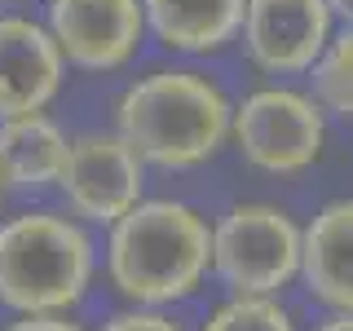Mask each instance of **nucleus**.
I'll list each match as a JSON object with an SVG mask.
<instances>
[{
  "mask_svg": "<svg viewBox=\"0 0 353 331\" xmlns=\"http://www.w3.org/2000/svg\"><path fill=\"white\" fill-rule=\"evenodd\" d=\"M309 71H314V102L353 119V27H345L336 40H327L323 58Z\"/></svg>",
  "mask_w": 353,
  "mask_h": 331,
  "instance_id": "ddd939ff",
  "label": "nucleus"
},
{
  "mask_svg": "<svg viewBox=\"0 0 353 331\" xmlns=\"http://www.w3.org/2000/svg\"><path fill=\"white\" fill-rule=\"evenodd\" d=\"M212 270L234 296H274L301 274V225L274 203H234L212 225Z\"/></svg>",
  "mask_w": 353,
  "mask_h": 331,
  "instance_id": "20e7f679",
  "label": "nucleus"
},
{
  "mask_svg": "<svg viewBox=\"0 0 353 331\" xmlns=\"http://www.w3.org/2000/svg\"><path fill=\"white\" fill-rule=\"evenodd\" d=\"M115 124L141 163L194 168L225 146L230 102L208 75L172 66V71H150L124 88Z\"/></svg>",
  "mask_w": 353,
  "mask_h": 331,
  "instance_id": "f03ea898",
  "label": "nucleus"
},
{
  "mask_svg": "<svg viewBox=\"0 0 353 331\" xmlns=\"http://www.w3.org/2000/svg\"><path fill=\"white\" fill-rule=\"evenodd\" d=\"M102 331H181V327L159 309H124V314L106 318Z\"/></svg>",
  "mask_w": 353,
  "mask_h": 331,
  "instance_id": "2eb2a0df",
  "label": "nucleus"
},
{
  "mask_svg": "<svg viewBox=\"0 0 353 331\" xmlns=\"http://www.w3.org/2000/svg\"><path fill=\"white\" fill-rule=\"evenodd\" d=\"M243 40L265 71H309L331 40V14L323 0H248Z\"/></svg>",
  "mask_w": 353,
  "mask_h": 331,
  "instance_id": "6e6552de",
  "label": "nucleus"
},
{
  "mask_svg": "<svg viewBox=\"0 0 353 331\" xmlns=\"http://www.w3.org/2000/svg\"><path fill=\"white\" fill-rule=\"evenodd\" d=\"M0 199H5V177H0Z\"/></svg>",
  "mask_w": 353,
  "mask_h": 331,
  "instance_id": "6ab92c4d",
  "label": "nucleus"
},
{
  "mask_svg": "<svg viewBox=\"0 0 353 331\" xmlns=\"http://www.w3.org/2000/svg\"><path fill=\"white\" fill-rule=\"evenodd\" d=\"M58 185L80 221L115 225L119 217H128L141 203L146 163L132 154V146L119 132H80L66 146Z\"/></svg>",
  "mask_w": 353,
  "mask_h": 331,
  "instance_id": "423d86ee",
  "label": "nucleus"
},
{
  "mask_svg": "<svg viewBox=\"0 0 353 331\" xmlns=\"http://www.w3.org/2000/svg\"><path fill=\"white\" fill-rule=\"evenodd\" d=\"M301 274L336 314H353V199H336L301 230Z\"/></svg>",
  "mask_w": 353,
  "mask_h": 331,
  "instance_id": "9d476101",
  "label": "nucleus"
},
{
  "mask_svg": "<svg viewBox=\"0 0 353 331\" xmlns=\"http://www.w3.org/2000/svg\"><path fill=\"white\" fill-rule=\"evenodd\" d=\"M62 66L44 22L22 14L0 18V119L40 115L62 88Z\"/></svg>",
  "mask_w": 353,
  "mask_h": 331,
  "instance_id": "1a4fd4ad",
  "label": "nucleus"
},
{
  "mask_svg": "<svg viewBox=\"0 0 353 331\" xmlns=\"http://www.w3.org/2000/svg\"><path fill=\"white\" fill-rule=\"evenodd\" d=\"M141 14L168 49L212 53L243 31L248 0H141Z\"/></svg>",
  "mask_w": 353,
  "mask_h": 331,
  "instance_id": "9b49d317",
  "label": "nucleus"
},
{
  "mask_svg": "<svg viewBox=\"0 0 353 331\" xmlns=\"http://www.w3.org/2000/svg\"><path fill=\"white\" fill-rule=\"evenodd\" d=\"M66 146H71V137L44 110L0 119V177H5V185H18V190L53 185L62 177Z\"/></svg>",
  "mask_w": 353,
  "mask_h": 331,
  "instance_id": "f8f14e48",
  "label": "nucleus"
},
{
  "mask_svg": "<svg viewBox=\"0 0 353 331\" xmlns=\"http://www.w3.org/2000/svg\"><path fill=\"white\" fill-rule=\"evenodd\" d=\"M212 265V230L190 203L146 199L110 225L106 274L132 305H172L203 283Z\"/></svg>",
  "mask_w": 353,
  "mask_h": 331,
  "instance_id": "f257e3e1",
  "label": "nucleus"
},
{
  "mask_svg": "<svg viewBox=\"0 0 353 331\" xmlns=\"http://www.w3.org/2000/svg\"><path fill=\"white\" fill-rule=\"evenodd\" d=\"M97 248L75 217L18 212L0 225V305L27 314H66L84 296Z\"/></svg>",
  "mask_w": 353,
  "mask_h": 331,
  "instance_id": "7ed1b4c3",
  "label": "nucleus"
},
{
  "mask_svg": "<svg viewBox=\"0 0 353 331\" xmlns=\"http://www.w3.org/2000/svg\"><path fill=\"white\" fill-rule=\"evenodd\" d=\"M44 31L58 44L62 62L84 71H115L137 53L146 14L141 0H49Z\"/></svg>",
  "mask_w": 353,
  "mask_h": 331,
  "instance_id": "0eeeda50",
  "label": "nucleus"
},
{
  "mask_svg": "<svg viewBox=\"0 0 353 331\" xmlns=\"http://www.w3.org/2000/svg\"><path fill=\"white\" fill-rule=\"evenodd\" d=\"M5 331H84L80 323H71L66 314H27L18 323H9Z\"/></svg>",
  "mask_w": 353,
  "mask_h": 331,
  "instance_id": "dca6fc26",
  "label": "nucleus"
},
{
  "mask_svg": "<svg viewBox=\"0 0 353 331\" xmlns=\"http://www.w3.org/2000/svg\"><path fill=\"white\" fill-rule=\"evenodd\" d=\"M314 331H353V314H331L327 323H318Z\"/></svg>",
  "mask_w": 353,
  "mask_h": 331,
  "instance_id": "a211bd4d",
  "label": "nucleus"
},
{
  "mask_svg": "<svg viewBox=\"0 0 353 331\" xmlns=\"http://www.w3.org/2000/svg\"><path fill=\"white\" fill-rule=\"evenodd\" d=\"M323 5H327L331 18H340L345 27H353V0H323Z\"/></svg>",
  "mask_w": 353,
  "mask_h": 331,
  "instance_id": "f3484780",
  "label": "nucleus"
},
{
  "mask_svg": "<svg viewBox=\"0 0 353 331\" xmlns=\"http://www.w3.org/2000/svg\"><path fill=\"white\" fill-rule=\"evenodd\" d=\"M230 137L261 172H305L323 154V106L296 88H256L230 106Z\"/></svg>",
  "mask_w": 353,
  "mask_h": 331,
  "instance_id": "39448f33",
  "label": "nucleus"
},
{
  "mask_svg": "<svg viewBox=\"0 0 353 331\" xmlns=\"http://www.w3.org/2000/svg\"><path fill=\"white\" fill-rule=\"evenodd\" d=\"M199 331H296V323L274 296H234L216 305Z\"/></svg>",
  "mask_w": 353,
  "mask_h": 331,
  "instance_id": "4468645a",
  "label": "nucleus"
}]
</instances>
